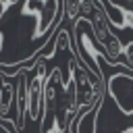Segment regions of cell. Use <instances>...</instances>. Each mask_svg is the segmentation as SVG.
Here are the masks:
<instances>
[{
    "mask_svg": "<svg viewBox=\"0 0 133 133\" xmlns=\"http://www.w3.org/2000/svg\"><path fill=\"white\" fill-rule=\"evenodd\" d=\"M21 15H35V27L31 33V39H42L52 25L58 27L62 19V0H25Z\"/></svg>",
    "mask_w": 133,
    "mask_h": 133,
    "instance_id": "1",
    "label": "cell"
},
{
    "mask_svg": "<svg viewBox=\"0 0 133 133\" xmlns=\"http://www.w3.org/2000/svg\"><path fill=\"white\" fill-rule=\"evenodd\" d=\"M33 77L27 79V102H25V116L33 123H39L44 116V83H46V60L35 58L33 62Z\"/></svg>",
    "mask_w": 133,
    "mask_h": 133,
    "instance_id": "2",
    "label": "cell"
},
{
    "mask_svg": "<svg viewBox=\"0 0 133 133\" xmlns=\"http://www.w3.org/2000/svg\"><path fill=\"white\" fill-rule=\"evenodd\" d=\"M131 87H133L131 71L114 73L112 77L106 79V94L112 96L118 110H123V114H127V116H131V110H133V106H131Z\"/></svg>",
    "mask_w": 133,
    "mask_h": 133,
    "instance_id": "3",
    "label": "cell"
},
{
    "mask_svg": "<svg viewBox=\"0 0 133 133\" xmlns=\"http://www.w3.org/2000/svg\"><path fill=\"white\" fill-rule=\"evenodd\" d=\"M6 10H8V6L4 4V0H0V21H2V17L6 15Z\"/></svg>",
    "mask_w": 133,
    "mask_h": 133,
    "instance_id": "4",
    "label": "cell"
},
{
    "mask_svg": "<svg viewBox=\"0 0 133 133\" xmlns=\"http://www.w3.org/2000/svg\"><path fill=\"white\" fill-rule=\"evenodd\" d=\"M2 48H4V31H0V52H2Z\"/></svg>",
    "mask_w": 133,
    "mask_h": 133,
    "instance_id": "5",
    "label": "cell"
},
{
    "mask_svg": "<svg viewBox=\"0 0 133 133\" xmlns=\"http://www.w3.org/2000/svg\"><path fill=\"white\" fill-rule=\"evenodd\" d=\"M17 2H19V0H4V4H6V6H12V4H17Z\"/></svg>",
    "mask_w": 133,
    "mask_h": 133,
    "instance_id": "6",
    "label": "cell"
}]
</instances>
